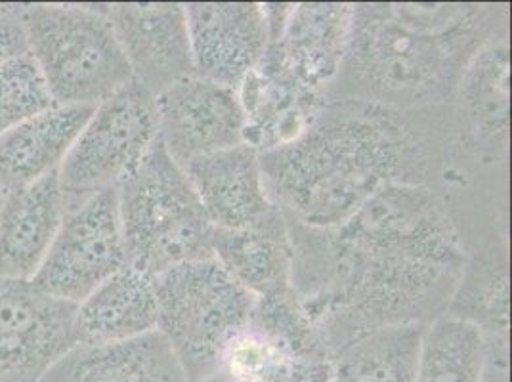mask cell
Returning a JSON list of instances; mask_svg holds the SVG:
<instances>
[{
	"label": "cell",
	"instance_id": "44dd1931",
	"mask_svg": "<svg viewBox=\"0 0 512 382\" xmlns=\"http://www.w3.org/2000/svg\"><path fill=\"white\" fill-rule=\"evenodd\" d=\"M331 381L329 354L304 350L249 321L224 350L213 379L205 382Z\"/></svg>",
	"mask_w": 512,
	"mask_h": 382
},
{
	"label": "cell",
	"instance_id": "ba28073f",
	"mask_svg": "<svg viewBox=\"0 0 512 382\" xmlns=\"http://www.w3.org/2000/svg\"><path fill=\"white\" fill-rule=\"evenodd\" d=\"M511 33H499L467 65L451 104L449 170L505 169L511 146Z\"/></svg>",
	"mask_w": 512,
	"mask_h": 382
},
{
	"label": "cell",
	"instance_id": "52a82bcc",
	"mask_svg": "<svg viewBox=\"0 0 512 382\" xmlns=\"http://www.w3.org/2000/svg\"><path fill=\"white\" fill-rule=\"evenodd\" d=\"M159 140L155 94L134 79L94 107L58 172L67 209L117 188Z\"/></svg>",
	"mask_w": 512,
	"mask_h": 382
},
{
	"label": "cell",
	"instance_id": "484cf974",
	"mask_svg": "<svg viewBox=\"0 0 512 382\" xmlns=\"http://www.w3.org/2000/svg\"><path fill=\"white\" fill-rule=\"evenodd\" d=\"M486 342V367L482 382H509L511 375V339H484Z\"/></svg>",
	"mask_w": 512,
	"mask_h": 382
},
{
	"label": "cell",
	"instance_id": "ac0fdd59",
	"mask_svg": "<svg viewBox=\"0 0 512 382\" xmlns=\"http://www.w3.org/2000/svg\"><path fill=\"white\" fill-rule=\"evenodd\" d=\"M43 382H190L169 340L157 329L136 339L79 344Z\"/></svg>",
	"mask_w": 512,
	"mask_h": 382
},
{
	"label": "cell",
	"instance_id": "7402d4cb",
	"mask_svg": "<svg viewBox=\"0 0 512 382\" xmlns=\"http://www.w3.org/2000/svg\"><path fill=\"white\" fill-rule=\"evenodd\" d=\"M505 235H493L470 247L449 316L476 325L484 339H511V276Z\"/></svg>",
	"mask_w": 512,
	"mask_h": 382
},
{
	"label": "cell",
	"instance_id": "7a4b0ae2",
	"mask_svg": "<svg viewBox=\"0 0 512 382\" xmlns=\"http://www.w3.org/2000/svg\"><path fill=\"white\" fill-rule=\"evenodd\" d=\"M451 149V107L396 111L339 100L325 102L295 140L260 153V165L287 218L331 230L388 184L440 186Z\"/></svg>",
	"mask_w": 512,
	"mask_h": 382
},
{
	"label": "cell",
	"instance_id": "3957f363",
	"mask_svg": "<svg viewBox=\"0 0 512 382\" xmlns=\"http://www.w3.org/2000/svg\"><path fill=\"white\" fill-rule=\"evenodd\" d=\"M509 31L499 4H352V23L325 102L417 111L451 107L474 54Z\"/></svg>",
	"mask_w": 512,
	"mask_h": 382
},
{
	"label": "cell",
	"instance_id": "d4e9b609",
	"mask_svg": "<svg viewBox=\"0 0 512 382\" xmlns=\"http://www.w3.org/2000/svg\"><path fill=\"white\" fill-rule=\"evenodd\" d=\"M52 106L56 102L29 52L0 62V136Z\"/></svg>",
	"mask_w": 512,
	"mask_h": 382
},
{
	"label": "cell",
	"instance_id": "8992f818",
	"mask_svg": "<svg viewBox=\"0 0 512 382\" xmlns=\"http://www.w3.org/2000/svg\"><path fill=\"white\" fill-rule=\"evenodd\" d=\"M153 281L157 331L169 340L188 381L213 379L224 350L249 325L255 295L216 258L180 264Z\"/></svg>",
	"mask_w": 512,
	"mask_h": 382
},
{
	"label": "cell",
	"instance_id": "603a6c76",
	"mask_svg": "<svg viewBox=\"0 0 512 382\" xmlns=\"http://www.w3.org/2000/svg\"><path fill=\"white\" fill-rule=\"evenodd\" d=\"M427 325L407 323L375 329L333 356L331 382H417Z\"/></svg>",
	"mask_w": 512,
	"mask_h": 382
},
{
	"label": "cell",
	"instance_id": "7c38bea8",
	"mask_svg": "<svg viewBox=\"0 0 512 382\" xmlns=\"http://www.w3.org/2000/svg\"><path fill=\"white\" fill-rule=\"evenodd\" d=\"M159 140L184 169L192 159L245 144L247 115L239 92L197 75L155 96Z\"/></svg>",
	"mask_w": 512,
	"mask_h": 382
},
{
	"label": "cell",
	"instance_id": "f1b7e54d",
	"mask_svg": "<svg viewBox=\"0 0 512 382\" xmlns=\"http://www.w3.org/2000/svg\"><path fill=\"white\" fill-rule=\"evenodd\" d=\"M2 201H4V191L0 188V205H2Z\"/></svg>",
	"mask_w": 512,
	"mask_h": 382
},
{
	"label": "cell",
	"instance_id": "2e32d148",
	"mask_svg": "<svg viewBox=\"0 0 512 382\" xmlns=\"http://www.w3.org/2000/svg\"><path fill=\"white\" fill-rule=\"evenodd\" d=\"M67 213L58 174L4 195L0 205V277L33 281Z\"/></svg>",
	"mask_w": 512,
	"mask_h": 382
},
{
	"label": "cell",
	"instance_id": "e0dca14e",
	"mask_svg": "<svg viewBox=\"0 0 512 382\" xmlns=\"http://www.w3.org/2000/svg\"><path fill=\"white\" fill-rule=\"evenodd\" d=\"M94 107L52 106L0 136V188L22 190L58 174Z\"/></svg>",
	"mask_w": 512,
	"mask_h": 382
},
{
	"label": "cell",
	"instance_id": "8fae6325",
	"mask_svg": "<svg viewBox=\"0 0 512 382\" xmlns=\"http://www.w3.org/2000/svg\"><path fill=\"white\" fill-rule=\"evenodd\" d=\"M350 23L352 4H293L256 69L310 100L325 102L346 52Z\"/></svg>",
	"mask_w": 512,
	"mask_h": 382
},
{
	"label": "cell",
	"instance_id": "4fadbf2b",
	"mask_svg": "<svg viewBox=\"0 0 512 382\" xmlns=\"http://www.w3.org/2000/svg\"><path fill=\"white\" fill-rule=\"evenodd\" d=\"M184 12L193 75L239 90L270 44L264 4L193 2L184 4Z\"/></svg>",
	"mask_w": 512,
	"mask_h": 382
},
{
	"label": "cell",
	"instance_id": "83f0119b",
	"mask_svg": "<svg viewBox=\"0 0 512 382\" xmlns=\"http://www.w3.org/2000/svg\"><path fill=\"white\" fill-rule=\"evenodd\" d=\"M22 8L23 4H0V20L16 16Z\"/></svg>",
	"mask_w": 512,
	"mask_h": 382
},
{
	"label": "cell",
	"instance_id": "d6986e66",
	"mask_svg": "<svg viewBox=\"0 0 512 382\" xmlns=\"http://www.w3.org/2000/svg\"><path fill=\"white\" fill-rule=\"evenodd\" d=\"M216 262L256 298L293 289V245L283 211L245 230L213 228Z\"/></svg>",
	"mask_w": 512,
	"mask_h": 382
},
{
	"label": "cell",
	"instance_id": "9a60e30c",
	"mask_svg": "<svg viewBox=\"0 0 512 382\" xmlns=\"http://www.w3.org/2000/svg\"><path fill=\"white\" fill-rule=\"evenodd\" d=\"M184 170L213 228H253L279 211L266 188L260 153L249 144L195 157Z\"/></svg>",
	"mask_w": 512,
	"mask_h": 382
},
{
	"label": "cell",
	"instance_id": "ffe728a7",
	"mask_svg": "<svg viewBox=\"0 0 512 382\" xmlns=\"http://www.w3.org/2000/svg\"><path fill=\"white\" fill-rule=\"evenodd\" d=\"M157 329L153 277L125 266L77 304L79 344H109L136 339Z\"/></svg>",
	"mask_w": 512,
	"mask_h": 382
},
{
	"label": "cell",
	"instance_id": "277c9868",
	"mask_svg": "<svg viewBox=\"0 0 512 382\" xmlns=\"http://www.w3.org/2000/svg\"><path fill=\"white\" fill-rule=\"evenodd\" d=\"M115 190L128 266L155 279L180 264L214 258L213 226L186 170L161 140Z\"/></svg>",
	"mask_w": 512,
	"mask_h": 382
},
{
	"label": "cell",
	"instance_id": "9c48e42d",
	"mask_svg": "<svg viewBox=\"0 0 512 382\" xmlns=\"http://www.w3.org/2000/svg\"><path fill=\"white\" fill-rule=\"evenodd\" d=\"M125 266L127 249L113 188L67 209L33 283L50 297L79 304Z\"/></svg>",
	"mask_w": 512,
	"mask_h": 382
},
{
	"label": "cell",
	"instance_id": "cb8c5ba5",
	"mask_svg": "<svg viewBox=\"0 0 512 382\" xmlns=\"http://www.w3.org/2000/svg\"><path fill=\"white\" fill-rule=\"evenodd\" d=\"M486 342L469 321L444 314L425 329L417 382H482Z\"/></svg>",
	"mask_w": 512,
	"mask_h": 382
},
{
	"label": "cell",
	"instance_id": "4316f807",
	"mask_svg": "<svg viewBox=\"0 0 512 382\" xmlns=\"http://www.w3.org/2000/svg\"><path fill=\"white\" fill-rule=\"evenodd\" d=\"M22 14L23 8L16 16L0 20V62L27 52Z\"/></svg>",
	"mask_w": 512,
	"mask_h": 382
},
{
	"label": "cell",
	"instance_id": "6da1fadb",
	"mask_svg": "<svg viewBox=\"0 0 512 382\" xmlns=\"http://www.w3.org/2000/svg\"><path fill=\"white\" fill-rule=\"evenodd\" d=\"M287 226L293 291L331 360L375 329L442 318L469 256L444 193L427 184H388L331 230Z\"/></svg>",
	"mask_w": 512,
	"mask_h": 382
},
{
	"label": "cell",
	"instance_id": "30bf717a",
	"mask_svg": "<svg viewBox=\"0 0 512 382\" xmlns=\"http://www.w3.org/2000/svg\"><path fill=\"white\" fill-rule=\"evenodd\" d=\"M77 304L50 297L33 281L0 277V382H43L79 346Z\"/></svg>",
	"mask_w": 512,
	"mask_h": 382
},
{
	"label": "cell",
	"instance_id": "5b68a950",
	"mask_svg": "<svg viewBox=\"0 0 512 382\" xmlns=\"http://www.w3.org/2000/svg\"><path fill=\"white\" fill-rule=\"evenodd\" d=\"M22 23L58 106L96 107L132 81L106 4H27Z\"/></svg>",
	"mask_w": 512,
	"mask_h": 382
},
{
	"label": "cell",
	"instance_id": "5bb4252c",
	"mask_svg": "<svg viewBox=\"0 0 512 382\" xmlns=\"http://www.w3.org/2000/svg\"><path fill=\"white\" fill-rule=\"evenodd\" d=\"M106 12L136 83L157 96L192 77L184 4H106Z\"/></svg>",
	"mask_w": 512,
	"mask_h": 382
}]
</instances>
